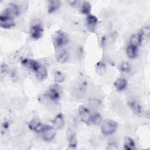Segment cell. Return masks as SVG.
Masks as SVG:
<instances>
[{
	"label": "cell",
	"instance_id": "6da1fadb",
	"mask_svg": "<svg viewBox=\"0 0 150 150\" xmlns=\"http://www.w3.org/2000/svg\"><path fill=\"white\" fill-rule=\"evenodd\" d=\"M101 131L104 135H111L115 132L118 127L117 122L111 119H106L101 123Z\"/></svg>",
	"mask_w": 150,
	"mask_h": 150
},
{
	"label": "cell",
	"instance_id": "7a4b0ae2",
	"mask_svg": "<svg viewBox=\"0 0 150 150\" xmlns=\"http://www.w3.org/2000/svg\"><path fill=\"white\" fill-rule=\"evenodd\" d=\"M68 42V37L66 33L59 30L54 33L53 38V43L56 49H60L63 47Z\"/></svg>",
	"mask_w": 150,
	"mask_h": 150
},
{
	"label": "cell",
	"instance_id": "3957f363",
	"mask_svg": "<svg viewBox=\"0 0 150 150\" xmlns=\"http://www.w3.org/2000/svg\"><path fill=\"white\" fill-rule=\"evenodd\" d=\"M61 96V89L58 84L52 85L47 90L46 97L51 101H57Z\"/></svg>",
	"mask_w": 150,
	"mask_h": 150
},
{
	"label": "cell",
	"instance_id": "277c9868",
	"mask_svg": "<svg viewBox=\"0 0 150 150\" xmlns=\"http://www.w3.org/2000/svg\"><path fill=\"white\" fill-rule=\"evenodd\" d=\"M15 25L13 17L3 12L0 15V26L4 29H10Z\"/></svg>",
	"mask_w": 150,
	"mask_h": 150
},
{
	"label": "cell",
	"instance_id": "5b68a950",
	"mask_svg": "<svg viewBox=\"0 0 150 150\" xmlns=\"http://www.w3.org/2000/svg\"><path fill=\"white\" fill-rule=\"evenodd\" d=\"M78 113L80 120L82 122L86 124L90 122L91 112L88 107L84 105L80 106L78 110Z\"/></svg>",
	"mask_w": 150,
	"mask_h": 150
},
{
	"label": "cell",
	"instance_id": "8992f818",
	"mask_svg": "<svg viewBox=\"0 0 150 150\" xmlns=\"http://www.w3.org/2000/svg\"><path fill=\"white\" fill-rule=\"evenodd\" d=\"M43 28L40 23H35L32 25L30 29V34L33 40H38L43 33Z\"/></svg>",
	"mask_w": 150,
	"mask_h": 150
},
{
	"label": "cell",
	"instance_id": "52a82bcc",
	"mask_svg": "<svg viewBox=\"0 0 150 150\" xmlns=\"http://www.w3.org/2000/svg\"><path fill=\"white\" fill-rule=\"evenodd\" d=\"M41 134L42 135V139L45 141H50L56 135V129L54 127L48 125Z\"/></svg>",
	"mask_w": 150,
	"mask_h": 150
},
{
	"label": "cell",
	"instance_id": "ba28073f",
	"mask_svg": "<svg viewBox=\"0 0 150 150\" xmlns=\"http://www.w3.org/2000/svg\"><path fill=\"white\" fill-rule=\"evenodd\" d=\"M21 63L23 67L27 69H29L34 71H35L38 67L40 65V64L38 61L28 58L22 59L21 60Z\"/></svg>",
	"mask_w": 150,
	"mask_h": 150
},
{
	"label": "cell",
	"instance_id": "9c48e42d",
	"mask_svg": "<svg viewBox=\"0 0 150 150\" xmlns=\"http://www.w3.org/2000/svg\"><path fill=\"white\" fill-rule=\"evenodd\" d=\"M2 12L13 18L14 16H17L19 15L20 13V9L16 4H10Z\"/></svg>",
	"mask_w": 150,
	"mask_h": 150
},
{
	"label": "cell",
	"instance_id": "30bf717a",
	"mask_svg": "<svg viewBox=\"0 0 150 150\" xmlns=\"http://www.w3.org/2000/svg\"><path fill=\"white\" fill-rule=\"evenodd\" d=\"M52 122L53 124V127H54L56 129H60L62 128L64 124L63 114L61 112L57 114Z\"/></svg>",
	"mask_w": 150,
	"mask_h": 150
},
{
	"label": "cell",
	"instance_id": "8fae6325",
	"mask_svg": "<svg viewBox=\"0 0 150 150\" xmlns=\"http://www.w3.org/2000/svg\"><path fill=\"white\" fill-rule=\"evenodd\" d=\"M128 104L129 107L135 114L138 116H141L143 114V108L139 103L135 101H129Z\"/></svg>",
	"mask_w": 150,
	"mask_h": 150
},
{
	"label": "cell",
	"instance_id": "7c38bea8",
	"mask_svg": "<svg viewBox=\"0 0 150 150\" xmlns=\"http://www.w3.org/2000/svg\"><path fill=\"white\" fill-rule=\"evenodd\" d=\"M128 85V82L127 80L123 77L118 78L114 83V86L115 88L118 91H121L125 90Z\"/></svg>",
	"mask_w": 150,
	"mask_h": 150
},
{
	"label": "cell",
	"instance_id": "4fadbf2b",
	"mask_svg": "<svg viewBox=\"0 0 150 150\" xmlns=\"http://www.w3.org/2000/svg\"><path fill=\"white\" fill-rule=\"evenodd\" d=\"M97 18L93 15L90 14L86 17V23L88 29L90 30H93L98 23Z\"/></svg>",
	"mask_w": 150,
	"mask_h": 150
},
{
	"label": "cell",
	"instance_id": "5bb4252c",
	"mask_svg": "<svg viewBox=\"0 0 150 150\" xmlns=\"http://www.w3.org/2000/svg\"><path fill=\"white\" fill-rule=\"evenodd\" d=\"M37 79L39 80H44L47 77V70L46 67L42 65H40L35 71Z\"/></svg>",
	"mask_w": 150,
	"mask_h": 150
},
{
	"label": "cell",
	"instance_id": "9a60e30c",
	"mask_svg": "<svg viewBox=\"0 0 150 150\" xmlns=\"http://www.w3.org/2000/svg\"><path fill=\"white\" fill-rule=\"evenodd\" d=\"M67 140L69 147L71 148H76L77 145V139L75 133L71 130H69L67 132Z\"/></svg>",
	"mask_w": 150,
	"mask_h": 150
},
{
	"label": "cell",
	"instance_id": "2e32d148",
	"mask_svg": "<svg viewBox=\"0 0 150 150\" xmlns=\"http://www.w3.org/2000/svg\"><path fill=\"white\" fill-rule=\"evenodd\" d=\"M61 5V2L59 1H49L47 5V12L53 13L57 11Z\"/></svg>",
	"mask_w": 150,
	"mask_h": 150
},
{
	"label": "cell",
	"instance_id": "e0dca14e",
	"mask_svg": "<svg viewBox=\"0 0 150 150\" xmlns=\"http://www.w3.org/2000/svg\"><path fill=\"white\" fill-rule=\"evenodd\" d=\"M56 60L60 63H64L69 59V54L66 50L62 49L56 54Z\"/></svg>",
	"mask_w": 150,
	"mask_h": 150
},
{
	"label": "cell",
	"instance_id": "ac0fdd59",
	"mask_svg": "<svg viewBox=\"0 0 150 150\" xmlns=\"http://www.w3.org/2000/svg\"><path fill=\"white\" fill-rule=\"evenodd\" d=\"M80 10L81 13L86 15L87 16L91 14V4L88 1L81 2L80 5Z\"/></svg>",
	"mask_w": 150,
	"mask_h": 150
},
{
	"label": "cell",
	"instance_id": "d6986e66",
	"mask_svg": "<svg viewBox=\"0 0 150 150\" xmlns=\"http://www.w3.org/2000/svg\"><path fill=\"white\" fill-rule=\"evenodd\" d=\"M126 53L129 58L134 59L138 54V47L129 44L127 47Z\"/></svg>",
	"mask_w": 150,
	"mask_h": 150
},
{
	"label": "cell",
	"instance_id": "ffe728a7",
	"mask_svg": "<svg viewBox=\"0 0 150 150\" xmlns=\"http://www.w3.org/2000/svg\"><path fill=\"white\" fill-rule=\"evenodd\" d=\"M142 40H143V39H142V35H141V33L139 32L136 34H134L131 36V39H130V44L138 47L141 45Z\"/></svg>",
	"mask_w": 150,
	"mask_h": 150
},
{
	"label": "cell",
	"instance_id": "44dd1931",
	"mask_svg": "<svg viewBox=\"0 0 150 150\" xmlns=\"http://www.w3.org/2000/svg\"><path fill=\"white\" fill-rule=\"evenodd\" d=\"M124 148L126 150H133L136 148L134 141L129 137L125 138L124 139Z\"/></svg>",
	"mask_w": 150,
	"mask_h": 150
},
{
	"label": "cell",
	"instance_id": "7402d4cb",
	"mask_svg": "<svg viewBox=\"0 0 150 150\" xmlns=\"http://www.w3.org/2000/svg\"><path fill=\"white\" fill-rule=\"evenodd\" d=\"M90 122L94 125H100L102 122V117L98 112L91 113Z\"/></svg>",
	"mask_w": 150,
	"mask_h": 150
},
{
	"label": "cell",
	"instance_id": "603a6c76",
	"mask_svg": "<svg viewBox=\"0 0 150 150\" xmlns=\"http://www.w3.org/2000/svg\"><path fill=\"white\" fill-rule=\"evenodd\" d=\"M53 77L54 80L56 84H60L63 83L65 79V76L64 74L59 70H56L54 71Z\"/></svg>",
	"mask_w": 150,
	"mask_h": 150
},
{
	"label": "cell",
	"instance_id": "cb8c5ba5",
	"mask_svg": "<svg viewBox=\"0 0 150 150\" xmlns=\"http://www.w3.org/2000/svg\"><path fill=\"white\" fill-rule=\"evenodd\" d=\"M48 125L43 124L40 122H39L37 125L36 126L34 131L36 132V133H39V134H42L43 132V131L46 129V128L47 127Z\"/></svg>",
	"mask_w": 150,
	"mask_h": 150
},
{
	"label": "cell",
	"instance_id": "d4e9b609",
	"mask_svg": "<svg viewBox=\"0 0 150 150\" xmlns=\"http://www.w3.org/2000/svg\"><path fill=\"white\" fill-rule=\"evenodd\" d=\"M142 39H148L149 38V33H150V30H149V27L146 26L144 28L141 32H140Z\"/></svg>",
	"mask_w": 150,
	"mask_h": 150
},
{
	"label": "cell",
	"instance_id": "484cf974",
	"mask_svg": "<svg viewBox=\"0 0 150 150\" xmlns=\"http://www.w3.org/2000/svg\"><path fill=\"white\" fill-rule=\"evenodd\" d=\"M131 70V66L127 62H123L120 66V70L122 72L128 73Z\"/></svg>",
	"mask_w": 150,
	"mask_h": 150
},
{
	"label": "cell",
	"instance_id": "4316f807",
	"mask_svg": "<svg viewBox=\"0 0 150 150\" xmlns=\"http://www.w3.org/2000/svg\"><path fill=\"white\" fill-rule=\"evenodd\" d=\"M39 122V121H38V120H32V121H30L29 124H28V127L29 128L32 130V131H34L36 126L37 125V124Z\"/></svg>",
	"mask_w": 150,
	"mask_h": 150
},
{
	"label": "cell",
	"instance_id": "83f0119b",
	"mask_svg": "<svg viewBox=\"0 0 150 150\" xmlns=\"http://www.w3.org/2000/svg\"><path fill=\"white\" fill-rule=\"evenodd\" d=\"M68 3L71 6H80V4L81 3V1H68Z\"/></svg>",
	"mask_w": 150,
	"mask_h": 150
},
{
	"label": "cell",
	"instance_id": "f1b7e54d",
	"mask_svg": "<svg viewBox=\"0 0 150 150\" xmlns=\"http://www.w3.org/2000/svg\"><path fill=\"white\" fill-rule=\"evenodd\" d=\"M1 73H6L8 70V66L6 64H2L1 66Z\"/></svg>",
	"mask_w": 150,
	"mask_h": 150
},
{
	"label": "cell",
	"instance_id": "f546056e",
	"mask_svg": "<svg viewBox=\"0 0 150 150\" xmlns=\"http://www.w3.org/2000/svg\"><path fill=\"white\" fill-rule=\"evenodd\" d=\"M92 105L93 107H99V105L100 104V103L99 102L98 100H92V101L90 103Z\"/></svg>",
	"mask_w": 150,
	"mask_h": 150
},
{
	"label": "cell",
	"instance_id": "4dcf8cb0",
	"mask_svg": "<svg viewBox=\"0 0 150 150\" xmlns=\"http://www.w3.org/2000/svg\"><path fill=\"white\" fill-rule=\"evenodd\" d=\"M9 127V123L6 121L4 122L3 124H2V127L4 128V129H6L8 127Z\"/></svg>",
	"mask_w": 150,
	"mask_h": 150
}]
</instances>
